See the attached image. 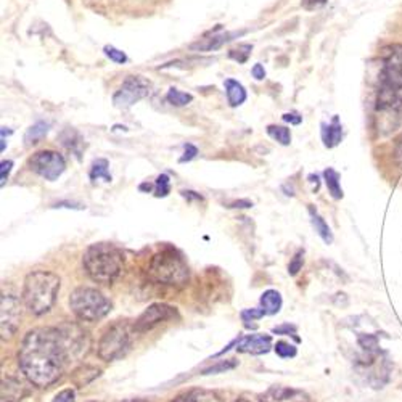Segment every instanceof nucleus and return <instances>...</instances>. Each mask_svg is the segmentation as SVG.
Here are the masks:
<instances>
[{
  "label": "nucleus",
  "mask_w": 402,
  "mask_h": 402,
  "mask_svg": "<svg viewBox=\"0 0 402 402\" xmlns=\"http://www.w3.org/2000/svg\"><path fill=\"white\" fill-rule=\"evenodd\" d=\"M87 337L79 327H40L29 330L18 350L23 375L38 388H49L62 378L69 361L87 351Z\"/></svg>",
  "instance_id": "f257e3e1"
},
{
  "label": "nucleus",
  "mask_w": 402,
  "mask_h": 402,
  "mask_svg": "<svg viewBox=\"0 0 402 402\" xmlns=\"http://www.w3.org/2000/svg\"><path fill=\"white\" fill-rule=\"evenodd\" d=\"M376 111L402 116V45L383 49L376 89Z\"/></svg>",
  "instance_id": "f03ea898"
},
{
  "label": "nucleus",
  "mask_w": 402,
  "mask_h": 402,
  "mask_svg": "<svg viewBox=\"0 0 402 402\" xmlns=\"http://www.w3.org/2000/svg\"><path fill=\"white\" fill-rule=\"evenodd\" d=\"M84 271L95 284L111 285L124 274V253L113 243H94L82 255Z\"/></svg>",
  "instance_id": "7ed1b4c3"
},
{
  "label": "nucleus",
  "mask_w": 402,
  "mask_h": 402,
  "mask_svg": "<svg viewBox=\"0 0 402 402\" xmlns=\"http://www.w3.org/2000/svg\"><path fill=\"white\" fill-rule=\"evenodd\" d=\"M62 280L50 271H33L23 285V303L34 316H44L57 301Z\"/></svg>",
  "instance_id": "20e7f679"
},
{
  "label": "nucleus",
  "mask_w": 402,
  "mask_h": 402,
  "mask_svg": "<svg viewBox=\"0 0 402 402\" xmlns=\"http://www.w3.org/2000/svg\"><path fill=\"white\" fill-rule=\"evenodd\" d=\"M148 279L163 285H184L189 280V266L176 250L166 248L150 259Z\"/></svg>",
  "instance_id": "39448f33"
},
{
  "label": "nucleus",
  "mask_w": 402,
  "mask_h": 402,
  "mask_svg": "<svg viewBox=\"0 0 402 402\" xmlns=\"http://www.w3.org/2000/svg\"><path fill=\"white\" fill-rule=\"evenodd\" d=\"M69 309L81 322H99L110 314L113 304L97 288L79 286L69 295Z\"/></svg>",
  "instance_id": "423d86ee"
},
{
  "label": "nucleus",
  "mask_w": 402,
  "mask_h": 402,
  "mask_svg": "<svg viewBox=\"0 0 402 402\" xmlns=\"http://www.w3.org/2000/svg\"><path fill=\"white\" fill-rule=\"evenodd\" d=\"M132 335H135L134 325H130L128 320L113 322L100 337L97 346L99 357L105 362H113L125 356L132 345Z\"/></svg>",
  "instance_id": "0eeeda50"
},
{
  "label": "nucleus",
  "mask_w": 402,
  "mask_h": 402,
  "mask_svg": "<svg viewBox=\"0 0 402 402\" xmlns=\"http://www.w3.org/2000/svg\"><path fill=\"white\" fill-rule=\"evenodd\" d=\"M29 167L44 177L45 181H57L66 169V161L58 152L53 150H42V152L34 153L29 160Z\"/></svg>",
  "instance_id": "6e6552de"
},
{
  "label": "nucleus",
  "mask_w": 402,
  "mask_h": 402,
  "mask_svg": "<svg viewBox=\"0 0 402 402\" xmlns=\"http://www.w3.org/2000/svg\"><path fill=\"white\" fill-rule=\"evenodd\" d=\"M152 91V84L142 76H129L113 95V104L116 108H129L142 99H145Z\"/></svg>",
  "instance_id": "1a4fd4ad"
},
{
  "label": "nucleus",
  "mask_w": 402,
  "mask_h": 402,
  "mask_svg": "<svg viewBox=\"0 0 402 402\" xmlns=\"http://www.w3.org/2000/svg\"><path fill=\"white\" fill-rule=\"evenodd\" d=\"M0 333L2 340H9L16 333L21 319L20 299L13 295H2L0 298Z\"/></svg>",
  "instance_id": "9d476101"
},
{
  "label": "nucleus",
  "mask_w": 402,
  "mask_h": 402,
  "mask_svg": "<svg viewBox=\"0 0 402 402\" xmlns=\"http://www.w3.org/2000/svg\"><path fill=\"white\" fill-rule=\"evenodd\" d=\"M177 316V309L174 306L164 304V303H155L150 306L148 309H145L140 314L139 319L134 323V332L135 333H145L153 330L156 325L163 323L166 320H171Z\"/></svg>",
  "instance_id": "9b49d317"
},
{
  "label": "nucleus",
  "mask_w": 402,
  "mask_h": 402,
  "mask_svg": "<svg viewBox=\"0 0 402 402\" xmlns=\"http://www.w3.org/2000/svg\"><path fill=\"white\" fill-rule=\"evenodd\" d=\"M259 402H311L308 393L290 386H271L257 396Z\"/></svg>",
  "instance_id": "f8f14e48"
},
{
  "label": "nucleus",
  "mask_w": 402,
  "mask_h": 402,
  "mask_svg": "<svg viewBox=\"0 0 402 402\" xmlns=\"http://www.w3.org/2000/svg\"><path fill=\"white\" fill-rule=\"evenodd\" d=\"M272 347V338L269 335H248L237 341V351L253 354V356H261L267 354Z\"/></svg>",
  "instance_id": "ddd939ff"
},
{
  "label": "nucleus",
  "mask_w": 402,
  "mask_h": 402,
  "mask_svg": "<svg viewBox=\"0 0 402 402\" xmlns=\"http://www.w3.org/2000/svg\"><path fill=\"white\" fill-rule=\"evenodd\" d=\"M242 34H245V31H242V33H219V28H218V31L213 33L211 35H209V38H203L201 40H198V42H195V44H191L190 49L195 50V52L218 50V49H220L222 45L229 44L230 40H233Z\"/></svg>",
  "instance_id": "4468645a"
},
{
  "label": "nucleus",
  "mask_w": 402,
  "mask_h": 402,
  "mask_svg": "<svg viewBox=\"0 0 402 402\" xmlns=\"http://www.w3.org/2000/svg\"><path fill=\"white\" fill-rule=\"evenodd\" d=\"M171 402H224V399L216 391L194 388L189 389V391L177 394Z\"/></svg>",
  "instance_id": "2eb2a0df"
},
{
  "label": "nucleus",
  "mask_w": 402,
  "mask_h": 402,
  "mask_svg": "<svg viewBox=\"0 0 402 402\" xmlns=\"http://www.w3.org/2000/svg\"><path fill=\"white\" fill-rule=\"evenodd\" d=\"M26 396V389L20 380L13 376L4 378L2 380V396L0 402H21Z\"/></svg>",
  "instance_id": "dca6fc26"
},
{
  "label": "nucleus",
  "mask_w": 402,
  "mask_h": 402,
  "mask_svg": "<svg viewBox=\"0 0 402 402\" xmlns=\"http://www.w3.org/2000/svg\"><path fill=\"white\" fill-rule=\"evenodd\" d=\"M341 139H343V128L338 116H333L330 124H322V140L327 148H335Z\"/></svg>",
  "instance_id": "f3484780"
},
{
  "label": "nucleus",
  "mask_w": 402,
  "mask_h": 402,
  "mask_svg": "<svg viewBox=\"0 0 402 402\" xmlns=\"http://www.w3.org/2000/svg\"><path fill=\"white\" fill-rule=\"evenodd\" d=\"M60 142H62V145L68 150V152L73 153L77 160H81V155H82V150H84V139L81 137V134L74 129H65L62 134H60Z\"/></svg>",
  "instance_id": "a211bd4d"
},
{
  "label": "nucleus",
  "mask_w": 402,
  "mask_h": 402,
  "mask_svg": "<svg viewBox=\"0 0 402 402\" xmlns=\"http://www.w3.org/2000/svg\"><path fill=\"white\" fill-rule=\"evenodd\" d=\"M357 345L361 347L365 357L369 359V364H374L376 361L378 354H380V341L374 333H359L357 335Z\"/></svg>",
  "instance_id": "6ab92c4d"
},
{
  "label": "nucleus",
  "mask_w": 402,
  "mask_h": 402,
  "mask_svg": "<svg viewBox=\"0 0 402 402\" xmlns=\"http://www.w3.org/2000/svg\"><path fill=\"white\" fill-rule=\"evenodd\" d=\"M224 86L227 92V100H229L230 106H240L245 104V100H247V91H245L242 84L235 79H227Z\"/></svg>",
  "instance_id": "aec40b11"
},
{
  "label": "nucleus",
  "mask_w": 402,
  "mask_h": 402,
  "mask_svg": "<svg viewBox=\"0 0 402 402\" xmlns=\"http://www.w3.org/2000/svg\"><path fill=\"white\" fill-rule=\"evenodd\" d=\"M100 375V369L92 367V365H81L79 369H76L71 375V381L74 383L77 388H82L94 381L95 378Z\"/></svg>",
  "instance_id": "412c9836"
},
{
  "label": "nucleus",
  "mask_w": 402,
  "mask_h": 402,
  "mask_svg": "<svg viewBox=\"0 0 402 402\" xmlns=\"http://www.w3.org/2000/svg\"><path fill=\"white\" fill-rule=\"evenodd\" d=\"M309 214H311V222H312V225H314L317 235H319L327 245H332L333 243V233H332V230H330L327 222L323 220L322 216L316 211L314 206H309Z\"/></svg>",
  "instance_id": "4be33fe9"
},
{
  "label": "nucleus",
  "mask_w": 402,
  "mask_h": 402,
  "mask_svg": "<svg viewBox=\"0 0 402 402\" xmlns=\"http://www.w3.org/2000/svg\"><path fill=\"white\" fill-rule=\"evenodd\" d=\"M261 308L266 316H274L281 309V296L277 290H267L261 296Z\"/></svg>",
  "instance_id": "5701e85b"
},
{
  "label": "nucleus",
  "mask_w": 402,
  "mask_h": 402,
  "mask_svg": "<svg viewBox=\"0 0 402 402\" xmlns=\"http://www.w3.org/2000/svg\"><path fill=\"white\" fill-rule=\"evenodd\" d=\"M49 129H50V124L44 123V121H39V123H35L34 125H31V128H29L26 130V134H25L26 147H31V145H35V143H39L42 137L47 135Z\"/></svg>",
  "instance_id": "b1692460"
},
{
  "label": "nucleus",
  "mask_w": 402,
  "mask_h": 402,
  "mask_svg": "<svg viewBox=\"0 0 402 402\" xmlns=\"http://www.w3.org/2000/svg\"><path fill=\"white\" fill-rule=\"evenodd\" d=\"M323 177H325V184L330 195H332L335 200H341V198H343V189H341L340 184V174L332 169V167H328V169L323 172Z\"/></svg>",
  "instance_id": "393cba45"
},
{
  "label": "nucleus",
  "mask_w": 402,
  "mask_h": 402,
  "mask_svg": "<svg viewBox=\"0 0 402 402\" xmlns=\"http://www.w3.org/2000/svg\"><path fill=\"white\" fill-rule=\"evenodd\" d=\"M110 164H108V161L100 158V160H95L92 163L91 167V174H89V177H91L92 182H97L99 179H104L105 182H111V174H110Z\"/></svg>",
  "instance_id": "a878e982"
},
{
  "label": "nucleus",
  "mask_w": 402,
  "mask_h": 402,
  "mask_svg": "<svg viewBox=\"0 0 402 402\" xmlns=\"http://www.w3.org/2000/svg\"><path fill=\"white\" fill-rule=\"evenodd\" d=\"M267 134L272 137L274 140H277L280 145H290L291 142V132L285 125H275L271 124L267 125Z\"/></svg>",
  "instance_id": "bb28decb"
},
{
  "label": "nucleus",
  "mask_w": 402,
  "mask_h": 402,
  "mask_svg": "<svg viewBox=\"0 0 402 402\" xmlns=\"http://www.w3.org/2000/svg\"><path fill=\"white\" fill-rule=\"evenodd\" d=\"M166 100L174 106H185V105H189L191 100H194V97H191V95L187 92H181L179 89L171 87L169 91H167Z\"/></svg>",
  "instance_id": "cd10ccee"
},
{
  "label": "nucleus",
  "mask_w": 402,
  "mask_h": 402,
  "mask_svg": "<svg viewBox=\"0 0 402 402\" xmlns=\"http://www.w3.org/2000/svg\"><path fill=\"white\" fill-rule=\"evenodd\" d=\"M251 50H253V45L250 44H240L235 49H232L229 52V57L232 60H235L238 63H247L248 58L251 55Z\"/></svg>",
  "instance_id": "c85d7f7f"
},
{
  "label": "nucleus",
  "mask_w": 402,
  "mask_h": 402,
  "mask_svg": "<svg viewBox=\"0 0 402 402\" xmlns=\"http://www.w3.org/2000/svg\"><path fill=\"white\" fill-rule=\"evenodd\" d=\"M171 191V181H169V176L167 174H161L156 179V184H155V195L158 198H164L169 195Z\"/></svg>",
  "instance_id": "c756f323"
},
{
  "label": "nucleus",
  "mask_w": 402,
  "mask_h": 402,
  "mask_svg": "<svg viewBox=\"0 0 402 402\" xmlns=\"http://www.w3.org/2000/svg\"><path fill=\"white\" fill-rule=\"evenodd\" d=\"M274 350H275V352H277V356H280L281 359L295 357L298 354L296 347L290 345V343H286V341H279V343L274 346Z\"/></svg>",
  "instance_id": "7c9ffc66"
},
{
  "label": "nucleus",
  "mask_w": 402,
  "mask_h": 402,
  "mask_svg": "<svg viewBox=\"0 0 402 402\" xmlns=\"http://www.w3.org/2000/svg\"><path fill=\"white\" fill-rule=\"evenodd\" d=\"M237 367V362L233 361H219L218 364L211 365V367H208L201 372V375H213V374H220V372H225V370H232Z\"/></svg>",
  "instance_id": "2f4dec72"
},
{
  "label": "nucleus",
  "mask_w": 402,
  "mask_h": 402,
  "mask_svg": "<svg viewBox=\"0 0 402 402\" xmlns=\"http://www.w3.org/2000/svg\"><path fill=\"white\" fill-rule=\"evenodd\" d=\"M105 55L111 60V62H115V63H119V65H123L128 62V55L123 50H118L116 47H113V45H106L105 47Z\"/></svg>",
  "instance_id": "473e14b6"
},
{
  "label": "nucleus",
  "mask_w": 402,
  "mask_h": 402,
  "mask_svg": "<svg viewBox=\"0 0 402 402\" xmlns=\"http://www.w3.org/2000/svg\"><path fill=\"white\" fill-rule=\"evenodd\" d=\"M303 264H304V251L299 250L295 257L291 259L290 266H288V272H290V275H296L299 271H301Z\"/></svg>",
  "instance_id": "72a5a7b5"
},
{
  "label": "nucleus",
  "mask_w": 402,
  "mask_h": 402,
  "mask_svg": "<svg viewBox=\"0 0 402 402\" xmlns=\"http://www.w3.org/2000/svg\"><path fill=\"white\" fill-rule=\"evenodd\" d=\"M242 319L245 323H248V322H253V320H257V319H261V317L266 316V312H264V309H245L242 311Z\"/></svg>",
  "instance_id": "f704fd0d"
},
{
  "label": "nucleus",
  "mask_w": 402,
  "mask_h": 402,
  "mask_svg": "<svg viewBox=\"0 0 402 402\" xmlns=\"http://www.w3.org/2000/svg\"><path fill=\"white\" fill-rule=\"evenodd\" d=\"M52 402H76V394L71 388L62 389V391L55 394Z\"/></svg>",
  "instance_id": "c9c22d12"
},
{
  "label": "nucleus",
  "mask_w": 402,
  "mask_h": 402,
  "mask_svg": "<svg viewBox=\"0 0 402 402\" xmlns=\"http://www.w3.org/2000/svg\"><path fill=\"white\" fill-rule=\"evenodd\" d=\"M11 167H13L11 161H2V164H0V185H2V187L5 185V182H7Z\"/></svg>",
  "instance_id": "e433bc0d"
},
{
  "label": "nucleus",
  "mask_w": 402,
  "mask_h": 402,
  "mask_svg": "<svg viewBox=\"0 0 402 402\" xmlns=\"http://www.w3.org/2000/svg\"><path fill=\"white\" fill-rule=\"evenodd\" d=\"M196 155H198V150H196V147L191 145V143H187V145H185L184 156L181 158V163H185V161H191V160L195 158Z\"/></svg>",
  "instance_id": "4c0bfd02"
},
{
  "label": "nucleus",
  "mask_w": 402,
  "mask_h": 402,
  "mask_svg": "<svg viewBox=\"0 0 402 402\" xmlns=\"http://www.w3.org/2000/svg\"><path fill=\"white\" fill-rule=\"evenodd\" d=\"M301 4L306 10H319L327 4V0H303Z\"/></svg>",
  "instance_id": "58836bf2"
},
{
  "label": "nucleus",
  "mask_w": 402,
  "mask_h": 402,
  "mask_svg": "<svg viewBox=\"0 0 402 402\" xmlns=\"http://www.w3.org/2000/svg\"><path fill=\"white\" fill-rule=\"evenodd\" d=\"M274 333H277V335H293L295 337L296 335V327L295 325H290V323H285V325H280V327H275L272 330Z\"/></svg>",
  "instance_id": "ea45409f"
},
{
  "label": "nucleus",
  "mask_w": 402,
  "mask_h": 402,
  "mask_svg": "<svg viewBox=\"0 0 402 402\" xmlns=\"http://www.w3.org/2000/svg\"><path fill=\"white\" fill-rule=\"evenodd\" d=\"M284 121L285 123H290V124H295V125H298V124H301V121H303V118L298 115L296 111H291V113H285L284 116Z\"/></svg>",
  "instance_id": "a19ab883"
},
{
  "label": "nucleus",
  "mask_w": 402,
  "mask_h": 402,
  "mask_svg": "<svg viewBox=\"0 0 402 402\" xmlns=\"http://www.w3.org/2000/svg\"><path fill=\"white\" fill-rule=\"evenodd\" d=\"M251 74H253L255 79L262 81L264 77H266V69H264V66L261 63H257L253 66V69H251Z\"/></svg>",
  "instance_id": "79ce46f5"
},
{
  "label": "nucleus",
  "mask_w": 402,
  "mask_h": 402,
  "mask_svg": "<svg viewBox=\"0 0 402 402\" xmlns=\"http://www.w3.org/2000/svg\"><path fill=\"white\" fill-rule=\"evenodd\" d=\"M394 156H396V160L399 161V163L402 164V134L398 140H396V148H394Z\"/></svg>",
  "instance_id": "37998d69"
},
{
  "label": "nucleus",
  "mask_w": 402,
  "mask_h": 402,
  "mask_svg": "<svg viewBox=\"0 0 402 402\" xmlns=\"http://www.w3.org/2000/svg\"><path fill=\"white\" fill-rule=\"evenodd\" d=\"M253 206V203L251 201H247V200H240V201H235V203H232V205L229 208H251Z\"/></svg>",
  "instance_id": "c03bdc74"
},
{
  "label": "nucleus",
  "mask_w": 402,
  "mask_h": 402,
  "mask_svg": "<svg viewBox=\"0 0 402 402\" xmlns=\"http://www.w3.org/2000/svg\"><path fill=\"white\" fill-rule=\"evenodd\" d=\"M139 189H140V190H147V191H150V190L153 189V185H150V184H142Z\"/></svg>",
  "instance_id": "a18cd8bd"
},
{
  "label": "nucleus",
  "mask_w": 402,
  "mask_h": 402,
  "mask_svg": "<svg viewBox=\"0 0 402 402\" xmlns=\"http://www.w3.org/2000/svg\"><path fill=\"white\" fill-rule=\"evenodd\" d=\"M123 402H148V401H145V399H125Z\"/></svg>",
  "instance_id": "49530a36"
},
{
  "label": "nucleus",
  "mask_w": 402,
  "mask_h": 402,
  "mask_svg": "<svg viewBox=\"0 0 402 402\" xmlns=\"http://www.w3.org/2000/svg\"><path fill=\"white\" fill-rule=\"evenodd\" d=\"M235 402H251V401H248V399H245V398H240V399H237Z\"/></svg>",
  "instance_id": "de8ad7c7"
},
{
  "label": "nucleus",
  "mask_w": 402,
  "mask_h": 402,
  "mask_svg": "<svg viewBox=\"0 0 402 402\" xmlns=\"http://www.w3.org/2000/svg\"><path fill=\"white\" fill-rule=\"evenodd\" d=\"M89 402H100V401H89Z\"/></svg>",
  "instance_id": "09e8293b"
},
{
  "label": "nucleus",
  "mask_w": 402,
  "mask_h": 402,
  "mask_svg": "<svg viewBox=\"0 0 402 402\" xmlns=\"http://www.w3.org/2000/svg\"><path fill=\"white\" fill-rule=\"evenodd\" d=\"M87 2H92V0H87Z\"/></svg>",
  "instance_id": "8fccbe9b"
}]
</instances>
